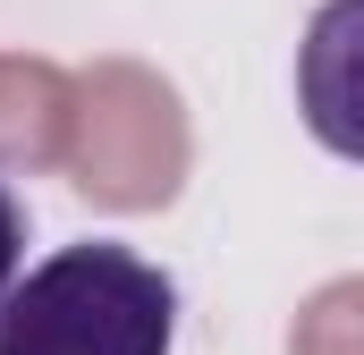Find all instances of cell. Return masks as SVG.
I'll return each mask as SVG.
<instances>
[{
    "label": "cell",
    "mask_w": 364,
    "mask_h": 355,
    "mask_svg": "<svg viewBox=\"0 0 364 355\" xmlns=\"http://www.w3.org/2000/svg\"><path fill=\"white\" fill-rule=\"evenodd\" d=\"M17 263H26V212H17V195H9V178H0V305H9V288H17Z\"/></svg>",
    "instance_id": "cell-3"
},
{
    "label": "cell",
    "mask_w": 364,
    "mask_h": 355,
    "mask_svg": "<svg viewBox=\"0 0 364 355\" xmlns=\"http://www.w3.org/2000/svg\"><path fill=\"white\" fill-rule=\"evenodd\" d=\"M296 110L305 136L339 161H364V0H322L296 43Z\"/></svg>",
    "instance_id": "cell-2"
},
{
    "label": "cell",
    "mask_w": 364,
    "mask_h": 355,
    "mask_svg": "<svg viewBox=\"0 0 364 355\" xmlns=\"http://www.w3.org/2000/svg\"><path fill=\"white\" fill-rule=\"evenodd\" d=\"M178 279L127 246H60L0 305V355H170Z\"/></svg>",
    "instance_id": "cell-1"
}]
</instances>
